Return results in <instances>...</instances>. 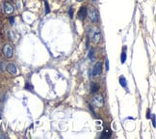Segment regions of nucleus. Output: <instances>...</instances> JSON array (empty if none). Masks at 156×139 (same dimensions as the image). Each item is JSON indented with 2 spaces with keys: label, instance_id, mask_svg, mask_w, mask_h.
I'll use <instances>...</instances> for the list:
<instances>
[{
  "label": "nucleus",
  "instance_id": "423d86ee",
  "mask_svg": "<svg viewBox=\"0 0 156 139\" xmlns=\"http://www.w3.org/2000/svg\"><path fill=\"white\" fill-rule=\"evenodd\" d=\"M3 9H4L5 14H7V15L13 14L14 11H15L14 6L12 4H10L9 2H4V3H3Z\"/></svg>",
  "mask_w": 156,
  "mask_h": 139
},
{
  "label": "nucleus",
  "instance_id": "2eb2a0df",
  "mask_svg": "<svg viewBox=\"0 0 156 139\" xmlns=\"http://www.w3.org/2000/svg\"><path fill=\"white\" fill-rule=\"evenodd\" d=\"M25 89L26 90H32L33 89V86H31V84L30 83H26V86H25Z\"/></svg>",
  "mask_w": 156,
  "mask_h": 139
},
{
  "label": "nucleus",
  "instance_id": "6ab92c4d",
  "mask_svg": "<svg viewBox=\"0 0 156 139\" xmlns=\"http://www.w3.org/2000/svg\"><path fill=\"white\" fill-rule=\"evenodd\" d=\"M147 118H150V113H149V110H147Z\"/></svg>",
  "mask_w": 156,
  "mask_h": 139
},
{
  "label": "nucleus",
  "instance_id": "aec40b11",
  "mask_svg": "<svg viewBox=\"0 0 156 139\" xmlns=\"http://www.w3.org/2000/svg\"><path fill=\"white\" fill-rule=\"evenodd\" d=\"M10 21H11V24H14V18L11 17V18H10Z\"/></svg>",
  "mask_w": 156,
  "mask_h": 139
},
{
  "label": "nucleus",
  "instance_id": "6e6552de",
  "mask_svg": "<svg viewBox=\"0 0 156 139\" xmlns=\"http://www.w3.org/2000/svg\"><path fill=\"white\" fill-rule=\"evenodd\" d=\"M92 38H93V41H94V43H97L100 42V39H101V33H100L99 30H95L94 32V34L92 36Z\"/></svg>",
  "mask_w": 156,
  "mask_h": 139
},
{
  "label": "nucleus",
  "instance_id": "f8f14e48",
  "mask_svg": "<svg viewBox=\"0 0 156 139\" xmlns=\"http://www.w3.org/2000/svg\"><path fill=\"white\" fill-rule=\"evenodd\" d=\"M125 49H126V48H123V51L121 52V64H123V63L125 62V60H126V52H125Z\"/></svg>",
  "mask_w": 156,
  "mask_h": 139
},
{
  "label": "nucleus",
  "instance_id": "f3484780",
  "mask_svg": "<svg viewBox=\"0 0 156 139\" xmlns=\"http://www.w3.org/2000/svg\"><path fill=\"white\" fill-rule=\"evenodd\" d=\"M69 17H70V18H72L73 17V10H72V8L69 9Z\"/></svg>",
  "mask_w": 156,
  "mask_h": 139
},
{
  "label": "nucleus",
  "instance_id": "4468645a",
  "mask_svg": "<svg viewBox=\"0 0 156 139\" xmlns=\"http://www.w3.org/2000/svg\"><path fill=\"white\" fill-rule=\"evenodd\" d=\"M44 4H45V14H49L50 9H49V5H48L47 1H44Z\"/></svg>",
  "mask_w": 156,
  "mask_h": 139
},
{
  "label": "nucleus",
  "instance_id": "412c9836",
  "mask_svg": "<svg viewBox=\"0 0 156 139\" xmlns=\"http://www.w3.org/2000/svg\"><path fill=\"white\" fill-rule=\"evenodd\" d=\"M77 1H79V2H82V1H84V0H77Z\"/></svg>",
  "mask_w": 156,
  "mask_h": 139
},
{
  "label": "nucleus",
  "instance_id": "9d476101",
  "mask_svg": "<svg viewBox=\"0 0 156 139\" xmlns=\"http://www.w3.org/2000/svg\"><path fill=\"white\" fill-rule=\"evenodd\" d=\"M111 134H112V131H111V130H106L103 131V133H102V135H101V138L102 137H105V138H107V137H110L111 136Z\"/></svg>",
  "mask_w": 156,
  "mask_h": 139
},
{
  "label": "nucleus",
  "instance_id": "a211bd4d",
  "mask_svg": "<svg viewBox=\"0 0 156 139\" xmlns=\"http://www.w3.org/2000/svg\"><path fill=\"white\" fill-rule=\"evenodd\" d=\"M106 71H109V61H108V59H106Z\"/></svg>",
  "mask_w": 156,
  "mask_h": 139
},
{
  "label": "nucleus",
  "instance_id": "ddd939ff",
  "mask_svg": "<svg viewBox=\"0 0 156 139\" xmlns=\"http://www.w3.org/2000/svg\"><path fill=\"white\" fill-rule=\"evenodd\" d=\"M89 58L91 59V60H94L95 59V50L92 48L90 49V52H89Z\"/></svg>",
  "mask_w": 156,
  "mask_h": 139
},
{
  "label": "nucleus",
  "instance_id": "f03ea898",
  "mask_svg": "<svg viewBox=\"0 0 156 139\" xmlns=\"http://www.w3.org/2000/svg\"><path fill=\"white\" fill-rule=\"evenodd\" d=\"M2 52H3V54H4L5 57H7V58H12L14 55V48L11 44L6 43V44H4L3 48H2Z\"/></svg>",
  "mask_w": 156,
  "mask_h": 139
},
{
  "label": "nucleus",
  "instance_id": "7ed1b4c3",
  "mask_svg": "<svg viewBox=\"0 0 156 139\" xmlns=\"http://www.w3.org/2000/svg\"><path fill=\"white\" fill-rule=\"evenodd\" d=\"M93 100H94V103H95V106H97V107H102L104 104V99L102 95H100V94H96L95 95V97L93 98Z\"/></svg>",
  "mask_w": 156,
  "mask_h": 139
},
{
  "label": "nucleus",
  "instance_id": "39448f33",
  "mask_svg": "<svg viewBox=\"0 0 156 139\" xmlns=\"http://www.w3.org/2000/svg\"><path fill=\"white\" fill-rule=\"evenodd\" d=\"M101 73H102V64L100 62H97L93 69V75L97 76V75H100Z\"/></svg>",
  "mask_w": 156,
  "mask_h": 139
},
{
  "label": "nucleus",
  "instance_id": "f257e3e1",
  "mask_svg": "<svg viewBox=\"0 0 156 139\" xmlns=\"http://www.w3.org/2000/svg\"><path fill=\"white\" fill-rule=\"evenodd\" d=\"M87 16L90 17L91 21L94 22V23L97 22V20H98V12L96 11V9L95 7H91L90 8V10L88 11V15Z\"/></svg>",
  "mask_w": 156,
  "mask_h": 139
},
{
  "label": "nucleus",
  "instance_id": "1a4fd4ad",
  "mask_svg": "<svg viewBox=\"0 0 156 139\" xmlns=\"http://www.w3.org/2000/svg\"><path fill=\"white\" fill-rule=\"evenodd\" d=\"M98 89H99V86H98V84L97 83H92L91 85V92L93 94H95V93H97L98 91Z\"/></svg>",
  "mask_w": 156,
  "mask_h": 139
},
{
  "label": "nucleus",
  "instance_id": "0eeeda50",
  "mask_svg": "<svg viewBox=\"0 0 156 139\" xmlns=\"http://www.w3.org/2000/svg\"><path fill=\"white\" fill-rule=\"evenodd\" d=\"M7 70H8V72L10 73L11 74H13V75H16L17 74V66L13 64V63H11V64H9L7 66Z\"/></svg>",
  "mask_w": 156,
  "mask_h": 139
},
{
  "label": "nucleus",
  "instance_id": "9b49d317",
  "mask_svg": "<svg viewBox=\"0 0 156 139\" xmlns=\"http://www.w3.org/2000/svg\"><path fill=\"white\" fill-rule=\"evenodd\" d=\"M120 83H121V85L122 87H124L125 88L126 85H127V81H126L125 77L123 76V75H121V77H120Z\"/></svg>",
  "mask_w": 156,
  "mask_h": 139
},
{
  "label": "nucleus",
  "instance_id": "20e7f679",
  "mask_svg": "<svg viewBox=\"0 0 156 139\" xmlns=\"http://www.w3.org/2000/svg\"><path fill=\"white\" fill-rule=\"evenodd\" d=\"M87 15H88V9H87L86 6H82L81 8L79 9V11H78V18L80 19V20H84L85 18H86Z\"/></svg>",
  "mask_w": 156,
  "mask_h": 139
},
{
  "label": "nucleus",
  "instance_id": "dca6fc26",
  "mask_svg": "<svg viewBox=\"0 0 156 139\" xmlns=\"http://www.w3.org/2000/svg\"><path fill=\"white\" fill-rule=\"evenodd\" d=\"M151 119H152V125H153V126L155 128V126H156V124H155V115L153 114L151 116Z\"/></svg>",
  "mask_w": 156,
  "mask_h": 139
}]
</instances>
